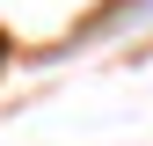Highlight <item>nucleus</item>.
<instances>
[{"instance_id":"nucleus-1","label":"nucleus","mask_w":153,"mask_h":146,"mask_svg":"<svg viewBox=\"0 0 153 146\" xmlns=\"http://www.w3.org/2000/svg\"><path fill=\"white\" fill-rule=\"evenodd\" d=\"M0 51H7V44H0Z\"/></svg>"}]
</instances>
